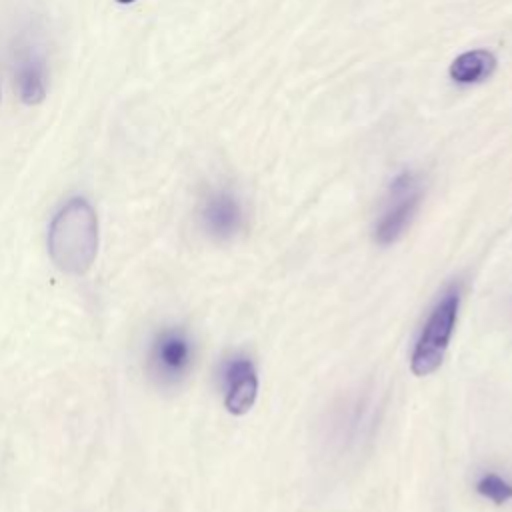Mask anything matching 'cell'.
<instances>
[{
  "mask_svg": "<svg viewBox=\"0 0 512 512\" xmlns=\"http://www.w3.org/2000/svg\"><path fill=\"white\" fill-rule=\"evenodd\" d=\"M48 252L66 274L90 270L98 252V216L86 198H72L56 212L48 230Z\"/></svg>",
  "mask_w": 512,
  "mask_h": 512,
  "instance_id": "6da1fadb",
  "label": "cell"
},
{
  "mask_svg": "<svg viewBox=\"0 0 512 512\" xmlns=\"http://www.w3.org/2000/svg\"><path fill=\"white\" fill-rule=\"evenodd\" d=\"M460 302L462 286L450 284L428 310L410 354V368L416 376H428L440 368L454 336Z\"/></svg>",
  "mask_w": 512,
  "mask_h": 512,
  "instance_id": "7a4b0ae2",
  "label": "cell"
},
{
  "mask_svg": "<svg viewBox=\"0 0 512 512\" xmlns=\"http://www.w3.org/2000/svg\"><path fill=\"white\" fill-rule=\"evenodd\" d=\"M196 358V344L184 326H162L154 332L146 350V372L158 388L180 386Z\"/></svg>",
  "mask_w": 512,
  "mask_h": 512,
  "instance_id": "3957f363",
  "label": "cell"
},
{
  "mask_svg": "<svg viewBox=\"0 0 512 512\" xmlns=\"http://www.w3.org/2000/svg\"><path fill=\"white\" fill-rule=\"evenodd\" d=\"M422 196V180L414 172H400L390 182L384 206L374 226V240L380 246H390L404 236L420 208Z\"/></svg>",
  "mask_w": 512,
  "mask_h": 512,
  "instance_id": "277c9868",
  "label": "cell"
},
{
  "mask_svg": "<svg viewBox=\"0 0 512 512\" xmlns=\"http://www.w3.org/2000/svg\"><path fill=\"white\" fill-rule=\"evenodd\" d=\"M218 384L224 406L230 414H246L258 396V372L250 356L242 352L228 354L218 368Z\"/></svg>",
  "mask_w": 512,
  "mask_h": 512,
  "instance_id": "5b68a950",
  "label": "cell"
},
{
  "mask_svg": "<svg viewBox=\"0 0 512 512\" xmlns=\"http://www.w3.org/2000/svg\"><path fill=\"white\" fill-rule=\"evenodd\" d=\"M200 224L218 242L234 238L244 226V210L236 194L226 188L208 192L200 206Z\"/></svg>",
  "mask_w": 512,
  "mask_h": 512,
  "instance_id": "8992f818",
  "label": "cell"
},
{
  "mask_svg": "<svg viewBox=\"0 0 512 512\" xmlns=\"http://www.w3.org/2000/svg\"><path fill=\"white\" fill-rule=\"evenodd\" d=\"M16 86L22 102L26 104H38L46 96V66L32 46H26L18 54Z\"/></svg>",
  "mask_w": 512,
  "mask_h": 512,
  "instance_id": "52a82bcc",
  "label": "cell"
},
{
  "mask_svg": "<svg viewBox=\"0 0 512 512\" xmlns=\"http://www.w3.org/2000/svg\"><path fill=\"white\" fill-rule=\"evenodd\" d=\"M496 68V56L488 50H470L454 58L450 78L458 84H476L488 78Z\"/></svg>",
  "mask_w": 512,
  "mask_h": 512,
  "instance_id": "ba28073f",
  "label": "cell"
},
{
  "mask_svg": "<svg viewBox=\"0 0 512 512\" xmlns=\"http://www.w3.org/2000/svg\"><path fill=\"white\" fill-rule=\"evenodd\" d=\"M476 492L498 506L512 500V484L496 472L480 474L476 480Z\"/></svg>",
  "mask_w": 512,
  "mask_h": 512,
  "instance_id": "9c48e42d",
  "label": "cell"
},
{
  "mask_svg": "<svg viewBox=\"0 0 512 512\" xmlns=\"http://www.w3.org/2000/svg\"><path fill=\"white\" fill-rule=\"evenodd\" d=\"M120 4H130V2H134V0H118Z\"/></svg>",
  "mask_w": 512,
  "mask_h": 512,
  "instance_id": "30bf717a",
  "label": "cell"
}]
</instances>
